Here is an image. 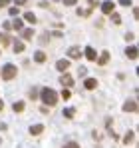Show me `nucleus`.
<instances>
[{"instance_id": "obj_34", "label": "nucleus", "mask_w": 139, "mask_h": 148, "mask_svg": "<svg viewBox=\"0 0 139 148\" xmlns=\"http://www.w3.org/2000/svg\"><path fill=\"white\" fill-rule=\"evenodd\" d=\"M2 110H4V102L0 100V112H2Z\"/></svg>"}, {"instance_id": "obj_27", "label": "nucleus", "mask_w": 139, "mask_h": 148, "mask_svg": "<svg viewBox=\"0 0 139 148\" xmlns=\"http://www.w3.org/2000/svg\"><path fill=\"white\" fill-rule=\"evenodd\" d=\"M30 98H32V100L38 98V90H36V88H32V90H30Z\"/></svg>"}, {"instance_id": "obj_24", "label": "nucleus", "mask_w": 139, "mask_h": 148, "mask_svg": "<svg viewBox=\"0 0 139 148\" xmlns=\"http://www.w3.org/2000/svg\"><path fill=\"white\" fill-rule=\"evenodd\" d=\"M78 16H90V10H82V8H78Z\"/></svg>"}, {"instance_id": "obj_31", "label": "nucleus", "mask_w": 139, "mask_h": 148, "mask_svg": "<svg viewBox=\"0 0 139 148\" xmlns=\"http://www.w3.org/2000/svg\"><path fill=\"white\" fill-rule=\"evenodd\" d=\"M76 2H78V0H64V4H66V6H74Z\"/></svg>"}, {"instance_id": "obj_17", "label": "nucleus", "mask_w": 139, "mask_h": 148, "mask_svg": "<svg viewBox=\"0 0 139 148\" xmlns=\"http://www.w3.org/2000/svg\"><path fill=\"white\" fill-rule=\"evenodd\" d=\"M14 52H16V54H18V52H24V42L14 40Z\"/></svg>"}, {"instance_id": "obj_8", "label": "nucleus", "mask_w": 139, "mask_h": 148, "mask_svg": "<svg viewBox=\"0 0 139 148\" xmlns=\"http://www.w3.org/2000/svg\"><path fill=\"white\" fill-rule=\"evenodd\" d=\"M95 60H97V64H99V66H105V64L109 62V52H107V50H105V52H101V56H99V58H95Z\"/></svg>"}, {"instance_id": "obj_2", "label": "nucleus", "mask_w": 139, "mask_h": 148, "mask_svg": "<svg viewBox=\"0 0 139 148\" xmlns=\"http://www.w3.org/2000/svg\"><path fill=\"white\" fill-rule=\"evenodd\" d=\"M16 74H18V68L14 64H4V68H2V80H12Z\"/></svg>"}, {"instance_id": "obj_4", "label": "nucleus", "mask_w": 139, "mask_h": 148, "mask_svg": "<svg viewBox=\"0 0 139 148\" xmlns=\"http://www.w3.org/2000/svg\"><path fill=\"white\" fill-rule=\"evenodd\" d=\"M123 112H137V102L135 100H127L123 104Z\"/></svg>"}, {"instance_id": "obj_18", "label": "nucleus", "mask_w": 139, "mask_h": 148, "mask_svg": "<svg viewBox=\"0 0 139 148\" xmlns=\"http://www.w3.org/2000/svg\"><path fill=\"white\" fill-rule=\"evenodd\" d=\"M10 24H12V28H14V30H22L24 22L20 20V18H16V20H14V22H10Z\"/></svg>"}, {"instance_id": "obj_22", "label": "nucleus", "mask_w": 139, "mask_h": 148, "mask_svg": "<svg viewBox=\"0 0 139 148\" xmlns=\"http://www.w3.org/2000/svg\"><path fill=\"white\" fill-rule=\"evenodd\" d=\"M0 44H2V46H8V44H10V38H8L6 34H2V32H0Z\"/></svg>"}, {"instance_id": "obj_5", "label": "nucleus", "mask_w": 139, "mask_h": 148, "mask_svg": "<svg viewBox=\"0 0 139 148\" xmlns=\"http://www.w3.org/2000/svg\"><path fill=\"white\" fill-rule=\"evenodd\" d=\"M60 82L64 84V88H70L72 84H74V78H72V74H62V78H60Z\"/></svg>"}, {"instance_id": "obj_7", "label": "nucleus", "mask_w": 139, "mask_h": 148, "mask_svg": "<svg viewBox=\"0 0 139 148\" xmlns=\"http://www.w3.org/2000/svg\"><path fill=\"white\" fill-rule=\"evenodd\" d=\"M44 132V124H32L30 126V134L32 136H38V134H42Z\"/></svg>"}, {"instance_id": "obj_9", "label": "nucleus", "mask_w": 139, "mask_h": 148, "mask_svg": "<svg viewBox=\"0 0 139 148\" xmlns=\"http://www.w3.org/2000/svg\"><path fill=\"white\" fill-rule=\"evenodd\" d=\"M68 56L70 58H80V56H82V50L78 48V46H72V48L68 50Z\"/></svg>"}, {"instance_id": "obj_32", "label": "nucleus", "mask_w": 139, "mask_h": 148, "mask_svg": "<svg viewBox=\"0 0 139 148\" xmlns=\"http://www.w3.org/2000/svg\"><path fill=\"white\" fill-rule=\"evenodd\" d=\"M14 2H16L18 6H22V4H26V0H14Z\"/></svg>"}, {"instance_id": "obj_23", "label": "nucleus", "mask_w": 139, "mask_h": 148, "mask_svg": "<svg viewBox=\"0 0 139 148\" xmlns=\"http://www.w3.org/2000/svg\"><path fill=\"white\" fill-rule=\"evenodd\" d=\"M60 96H62V98H64V100H70V98H72V92H70L68 88H64V90H62V94H60Z\"/></svg>"}, {"instance_id": "obj_16", "label": "nucleus", "mask_w": 139, "mask_h": 148, "mask_svg": "<svg viewBox=\"0 0 139 148\" xmlns=\"http://www.w3.org/2000/svg\"><path fill=\"white\" fill-rule=\"evenodd\" d=\"M24 20H26V22H30V24H36V22H38V20H36V16H34V12H26V14H24Z\"/></svg>"}, {"instance_id": "obj_14", "label": "nucleus", "mask_w": 139, "mask_h": 148, "mask_svg": "<svg viewBox=\"0 0 139 148\" xmlns=\"http://www.w3.org/2000/svg\"><path fill=\"white\" fill-rule=\"evenodd\" d=\"M133 138H135V132H133V130H129V132L123 136V144H131V142H133Z\"/></svg>"}, {"instance_id": "obj_25", "label": "nucleus", "mask_w": 139, "mask_h": 148, "mask_svg": "<svg viewBox=\"0 0 139 148\" xmlns=\"http://www.w3.org/2000/svg\"><path fill=\"white\" fill-rule=\"evenodd\" d=\"M8 12H10V16H16V14H18V6H12Z\"/></svg>"}, {"instance_id": "obj_30", "label": "nucleus", "mask_w": 139, "mask_h": 148, "mask_svg": "<svg viewBox=\"0 0 139 148\" xmlns=\"http://www.w3.org/2000/svg\"><path fill=\"white\" fill-rule=\"evenodd\" d=\"M78 72H80V76H86V74H88V68H84V66H80V70H78Z\"/></svg>"}, {"instance_id": "obj_26", "label": "nucleus", "mask_w": 139, "mask_h": 148, "mask_svg": "<svg viewBox=\"0 0 139 148\" xmlns=\"http://www.w3.org/2000/svg\"><path fill=\"white\" fill-rule=\"evenodd\" d=\"M133 38H135V34H133V32H127V34H125V40H127V42H131Z\"/></svg>"}, {"instance_id": "obj_35", "label": "nucleus", "mask_w": 139, "mask_h": 148, "mask_svg": "<svg viewBox=\"0 0 139 148\" xmlns=\"http://www.w3.org/2000/svg\"><path fill=\"white\" fill-rule=\"evenodd\" d=\"M88 2H92V6H95V0H88Z\"/></svg>"}, {"instance_id": "obj_28", "label": "nucleus", "mask_w": 139, "mask_h": 148, "mask_svg": "<svg viewBox=\"0 0 139 148\" xmlns=\"http://www.w3.org/2000/svg\"><path fill=\"white\" fill-rule=\"evenodd\" d=\"M64 148H80V144H78V142H68Z\"/></svg>"}, {"instance_id": "obj_21", "label": "nucleus", "mask_w": 139, "mask_h": 148, "mask_svg": "<svg viewBox=\"0 0 139 148\" xmlns=\"http://www.w3.org/2000/svg\"><path fill=\"white\" fill-rule=\"evenodd\" d=\"M109 16H111V20H113V24H121V16H119L117 12H109Z\"/></svg>"}, {"instance_id": "obj_15", "label": "nucleus", "mask_w": 139, "mask_h": 148, "mask_svg": "<svg viewBox=\"0 0 139 148\" xmlns=\"http://www.w3.org/2000/svg\"><path fill=\"white\" fill-rule=\"evenodd\" d=\"M22 38H24V40H32V38H34V30H32V28L22 30Z\"/></svg>"}, {"instance_id": "obj_29", "label": "nucleus", "mask_w": 139, "mask_h": 148, "mask_svg": "<svg viewBox=\"0 0 139 148\" xmlns=\"http://www.w3.org/2000/svg\"><path fill=\"white\" fill-rule=\"evenodd\" d=\"M119 4H121V6H131L133 2H131V0H119Z\"/></svg>"}, {"instance_id": "obj_10", "label": "nucleus", "mask_w": 139, "mask_h": 148, "mask_svg": "<svg viewBox=\"0 0 139 148\" xmlns=\"http://www.w3.org/2000/svg\"><path fill=\"white\" fill-rule=\"evenodd\" d=\"M84 86H86L88 90H93V88L97 86V80H95V78H86V82H84Z\"/></svg>"}, {"instance_id": "obj_33", "label": "nucleus", "mask_w": 139, "mask_h": 148, "mask_svg": "<svg viewBox=\"0 0 139 148\" xmlns=\"http://www.w3.org/2000/svg\"><path fill=\"white\" fill-rule=\"evenodd\" d=\"M8 2H10V0H0V6H6Z\"/></svg>"}, {"instance_id": "obj_11", "label": "nucleus", "mask_w": 139, "mask_h": 148, "mask_svg": "<svg viewBox=\"0 0 139 148\" xmlns=\"http://www.w3.org/2000/svg\"><path fill=\"white\" fill-rule=\"evenodd\" d=\"M86 58H88V60H95V58H97V54H95V50L92 48V46H88V48H86Z\"/></svg>"}, {"instance_id": "obj_13", "label": "nucleus", "mask_w": 139, "mask_h": 148, "mask_svg": "<svg viewBox=\"0 0 139 148\" xmlns=\"http://www.w3.org/2000/svg\"><path fill=\"white\" fill-rule=\"evenodd\" d=\"M34 60H36L38 64H42V62H46V54H44L42 50H38V52L34 54Z\"/></svg>"}, {"instance_id": "obj_6", "label": "nucleus", "mask_w": 139, "mask_h": 148, "mask_svg": "<svg viewBox=\"0 0 139 148\" xmlns=\"http://www.w3.org/2000/svg\"><path fill=\"white\" fill-rule=\"evenodd\" d=\"M113 6H115V4H113L111 0H105V2L101 4V12H103V14H109V12H113Z\"/></svg>"}, {"instance_id": "obj_20", "label": "nucleus", "mask_w": 139, "mask_h": 148, "mask_svg": "<svg viewBox=\"0 0 139 148\" xmlns=\"http://www.w3.org/2000/svg\"><path fill=\"white\" fill-rule=\"evenodd\" d=\"M74 114H76V108H64V116L66 118H74Z\"/></svg>"}, {"instance_id": "obj_3", "label": "nucleus", "mask_w": 139, "mask_h": 148, "mask_svg": "<svg viewBox=\"0 0 139 148\" xmlns=\"http://www.w3.org/2000/svg\"><path fill=\"white\" fill-rule=\"evenodd\" d=\"M56 68H58L60 72H68L70 60H68V58H62V60H58V62H56Z\"/></svg>"}, {"instance_id": "obj_12", "label": "nucleus", "mask_w": 139, "mask_h": 148, "mask_svg": "<svg viewBox=\"0 0 139 148\" xmlns=\"http://www.w3.org/2000/svg\"><path fill=\"white\" fill-rule=\"evenodd\" d=\"M125 54H127V58L135 60V58H137V48H135V46H129V48L125 50Z\"/></svg>"}, {"instance_id": "obj_19", "label": "nucleus", "mask_w": 139, "mask_h": 148, "mask_svg": "<svg viewBox=\"0 0 139 148\" xmlns=\"http://www.w3.org/2000/svg\"><path fill=\"white\" fill-rule=\"evenodd\" d=\"M12 110H14V112H22L24 110V102H14V104H12Z\"/></svg>"}, {"instance_id": "obj_1", "label": "nucleus", "mask_w": 139, "mask_h": 148, "mask_svg": "<svg viewBox=\"0 0 139 148\" xmlns=\"http://www.w3.org/2000/svg\"><path fill=\"white\" fill-rule=\"evenodd\" d=\"M40 98H42V102H44L46 106H56L58 94H56V90H52V88H42V90H40Z\"/></svg>"}]
</instances>
